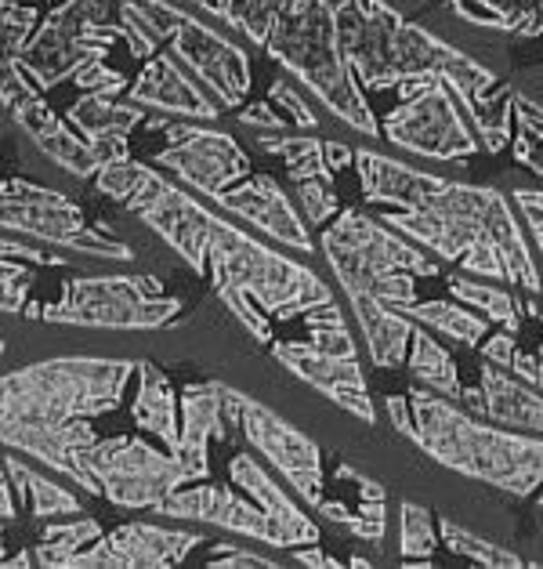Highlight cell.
I'll return each instance as SVG.
<instances>
[{
    "label": "cell",
    "mask_w": 543,
    "mask_h": 569,
    "mask_svg": "<svg viewBox=\"0 0 543 569\" xmlns=\"http://www.w3.org/2000/svg\"><path fill=\"white\" fill-rule=\"evenodd\" d=\"M384 221L439 261H453L479 280L522 287L540 295L543 276L529 251L525 232L504 192L490 186L450 182L416 211H384Z\"/></svg>",
    "instance_id": "cell-1"
},
{
    "label": "cell",
    "mask_w": 543,
    "mask_h": 569,
    "mask_svg": "<svg viewBox=\"0 0 543 569\" xmlns=\"http://www.w3.org/2000/svg\"><path fill=\"white\" fill-rule=\"evenodd\" d=\"M406 399L410 425L402 436L413 439L431 461L511 497L540 493L543 505V436L500 428L424 385L410 388Z\"/></svg>",
    "instance_id": "cell-2"
},
{
    "label": "cell",
    "mask_w": 543,
    "mask_h": 569,
    "mask_svg": "<svg viewBox=\"0 0 543 569\" xmlns=\"http://www.w3.org/2000/svg\"><path fill=\"white\" fill-rule=\"evenodd\" d=\"M319 251L326 254L344 295L378 298L392 309L416 301V280L439 276V261H431L384 218H370L359 207H348L330 221Z\"/></svg>",
    "instance_id": "cell-3"
},
{
    "label": "cell",
    "mask_w": 543,
    "mask_h": 569,
    "mask_svg": "<svg viewBox=\"0 0 543 569\" xmlns=\"http://www.w3.org/2000/svg\"><path fill=\"white\" fill-rule=\"evenodd\" d=\"M138 373L134 359L59 356L11 370L4 378V425H66L113 413L128 381Z\"/></svg>",
    "instance_id": "cell-4"
},
{
    "label": "cell",
    "mask_w": 543,
    "mask_h": 569,
    "mask_svg": "<svg viewBox=\"0 0 543 569\" xmlns=\"http://www.w3.org/2000/svg\"><path fill=\"white\" fill-rule=\"evenodd\" d=\"M264 51L275 62H283L294 77H301L348 128L370 138L381 134L378 117L359 91V77L341 51L333 0H290V8L275 19Z\"/></svg>",
    "instance_id": "cell-5"
},
{
    "label": "cell",
    "mask_w": 543,
    "mask_h": 569,
    "mask_svg": "<svg viewBox=\"0 0 543 569\" xmlns=\"http://www.w3.org/2000/svg\"><path fill=\"white\" fill-rule=\"evenodd\" d=\"M207 272H211L218 298L243 295L272 323H290L315 305L338 301L323 276L264 247L225 218H214L211 247H207Z\"/></svg>",
    "instance_id": "cell-6"
},
{
    "label": "cell",
    "mask_w": 543,
    "mask_h": 569,
    "mask_svg": "<svg viewBox=\"0 0 543 569\" xmlns=\"http://www.w3.org/2000/svg\"><path fill=\"white\" fill-rule=\"evenodd\" d=\"M181 309V298L163 295L157 276H77L62 287L59 301H33L22 316L91 330H160L174 323Z\"/></svg>",
    "instance_id": "cell-7"
},
{
    "label": "cell",
    "mask_w": 543,
    "mask_h": 569,
    "mask_svg": "<svg viewBox=\"0 0 543 569\" xmlns=\"http://www.w3.org/2000/svg\"><path fill=\"white\" fill-rule=\"evenodd\" d=\"M88 465L102 486V497L117 508L157 511L185 482H200L174 450H157L142 436H109L88 453Z\"/></svg>",
    "instance_id": "cell-8"
},
{
    "label": "cell",
    "mask_w": 543,
    "mask_h": 569,
    "mask_svg": "<svg viewBox=\"0 0 543 569\" xmlns=\"http://www.w3.org/2000/svg\"><path fill=\"white\" fill-rule=\"evenodd\" d=\"M461 99L450 91L442 77H428L413 94H406L392 113L384 117L381 134L399 149L431 160H467L482 149L479 134L464 120Z\"/></svg>",
    "instance_id": "cell-9"
},
{
    "label": "cell",
    "mask_w": 543,
    "mask_h": 569,
    "mask_svg": "<svg viewBox=\"0 0 543 569\" xmlns=\"http://www.w3.org/2000/svg\"><path fill=\"white\" fill-rule=\"evenodd\" d=\"M4 229L88 258H113V261L131 258L128 243L88 229L80 203H73L48 186L26 182V178H8L4 182Z\"/></svg>",
    "instance_id": "cell-10"
},
{
    "label": "cell",
    "mask_w": 543,
    "mask_h": 569,
    "mask_svg": "<svg viewBox=\"0 0 543 569\" xmlns=\"http://www.w3.org/2000/svg\"><path fill=\"white\" fill-rule=\"evenodd\" d=\"M145 128L167 134V149H160L152 163L174 171L181 182L203 192L207 200H218L221 192L250 178V157L225 131L197 128V123H171L163 117L145 120Z\"/></svg>",
    "instance_id": "cell-11"
},
{
    "label": "cell",
    "mask_w": 543,
    "mask_h": 569,
    "mask_svg": "<svg viewBox=\"0 0 543 569\" xmlns=\"http://www.w3.org/2000/svg\"><path fill=\"white\" fill-rule=\"evenodd\" d=\"M4 106H8L11 120L33 138V146L44 152L54 168H62L73 178L99 174V168H102L99 152L91 149V142L73 128V123L62 120L44 102V91L26 77V69L19 62H4Z\"/></svg>",
    "instance_id": "cell-12"
},
{
    "label": "cell",
    "mask_w": 543,
    "mask_h": 569,
    "mask_svg": "<svg viewBox=\"0 0 543 569\" xmlns=\"http://www.w3.org/2000/svg\"><path fill=\"white\" fill-rule=\"evenodd\" d=\"M243 439L280 471L283 482L304 505L315 508L326 497V468L319 442L250 396L243 402Z\"/></svg>",
    "instance_id": "cell-13"
},
{
    "label": "cell",
    "mask_w": 543,
    "mask_h": 569,
    "mask_svg": "<svg viewBox=\"0 0 543 569\" xmlns=\"http://www.w3.org/2000/svg\"><path fill=\"white\" fill-rule=\"evenodd\" d=\"M247 396L225 381H192L181 388V447L178 457L197 479H211V442L243 436Z\"/></svg>",
    "instance_id": "cell-14"
},
{
    "label": "cell",
    "mask_w": 543,
    "mask_h": 569,
    "mask_svg": "<svg viewBox=\"0 0 543 569\" xmlns=\"http://www.w3.org/2000/svg\"><path fill=\"white\" fill-rule=\"evenodd\" d=\"M157 516L181 519V522H211L229 533L258 540V545L280 548V537H275V526L269 522V516L232 482L229 486L211 479L185 482L181 490H174L167 501L157 505Z\"/></svg>",
    "instance_id": "cell-15"
},
{
    "label": "cell",
    "mask_w": 543,
    "mask_h": 569,
    "mask_svg": "<svg viewBox=\"0 0 543 569\" xmlns=\"http://www.w3.org/2000/svg\"><path fill=\"white\" fill-rule=\"evenodd\" d=\"M200 533L171 530L157 522H123L102 533L91 548L77 555L73 569H167L185 562V555L200 545Z\"/></svg>",
    "instance_id": "cell-16"
},
{
    "label": "cell",
    "mask_w": 543,
    "mask_h": 569,
    "mask_svg": "<svg viewBox=\"0 0 543 569\" xmlns=\"http://www.w3.org/2000/svg\"><path fill=\"white\" fill-rule=\"evenodd\" d=\"M94 442H99V432L91 428V418L66 421V425H26V421L4 425L8 450L48 465L51 471H59V476H66L73 486H80L83 493L102 497V486L88 465V453Z\"/></svg>",
    "instance_id": "cell-17"
},
{
    "label": "cell",
    "mask_w": 543,
    "mask_h": 569,
    "mask_svg": "<svg viewBox=\"0 0 543 569\" xmlns=\"http://www.w3.org/2000/svg\"><path fill=\"white\" fill-rule=\"evenodd\" d=\"M171 51L218 94L221 106H229V109L243 106L250 84H254V73H250L247 51L235 48L229 37H221L207 22H197L189 16L185 26L174 33Z\"/></svg>",
    "instance_id": "cell-18"
},
{
    "label": "cell",
    "mask_w": 543,
    "mask_h": 569,
    "mask_svg": "<svg viewBox=\"0 0 543 569\" xmlns=\"http://www.w3.org/2000/svg\"><path fill=\"white\" fill-rule=\"evenodd\" d=\"M275 363H283L294 378H301L304 385H312L315 392H323L330 402H338L341 410L355 413L359 421L373 425V399L366 378H362L359 356H330L312 349L309 341H272L269 345Z\"/></svg>",
    "instance_id": "cell-19"
},
{
    "label": "cell",
    "mask_w": 543,
    "mask_h": 569,
    "mask_svg": "<svg viewBox=\"0 0 543 569\" xmlns=\"http://www.w3.org/2000/svg\"><path fill=\"white\" fill-rule=\"evenodd\" d=\"M214 203L225 207L229 214L250 221L254 229L269 232L272 240L294 247L298 254H312L315 251V240H312L309 226H304V218L298 214V207L290 203L283 186L275 182V174H264V171L250 174V178H243L240 186L221 192Z\"/></svg>",
    "instance_id": "cell-20"
},
{
    "label": "cell",
    "mask_w": 543,
    "mask_h": 569,
    "mask_svg": "<svg viewBox=\"0 0 543 569\" xmlns=\"http://www.w3.org/2000/svg\"><path fill=\"white\" fill-rule=\"evenodd\" d=\"M461 402L471 413H479V418L493 421L500 428L543 436V392H536V388L525 385L522 378H514L511 370L482 363L479 385L464 388Z\"/></svg>",
    "instance_id": "cell-21"
},
{
    "label": "cell",
    "mask_w": 543,
    "mask_h": 569,
    "mask_svg": "<svg viewBox=\"0 0 543 569\" xmlns=\"http://www.w3.org/2000/svg\"><path fill=\"white\" fill-rule=\"evenodd\" d=\"M128 102L142 109H160L174 117H197V120H218L221 102H214L207 88H200V77H189L181 69L178 54H152L142 73L128 88Z\"/></svg>",
    "instance_id": "cell-22"
},
{
    "label": "cell",
    "mask_w": 543,
    "mask_h": 569,
    "mask_svg": "<svg viewBox=\"0 0 543 569\" xmlns=\"http://www.w3.org/2000/svg\"><path fill=\"white\" fill-rule=\"evenodd\" d=\"M229 482L240 486L250 501L269 516V522L275 526V537H280V551L319 545V526L312 522V516H304V511L294 505V497H290L283 486L269 476V468H264L254 453H235L232 457Z\"/></svg>",
    "instance_id": "cell-23"
},
{
    "label": "cell",
    "mask_w": 543,
    "mask_h": 569,
    "mask_svg": "<svg viewBox=\"0 0 543 569\" xmlns=\"http://www.w3.org/2000/svg\"><path fill=\"white\" fill-rule=\"evenodd\" d=\"M355 171L366 203L399 207V211H416V207H424L431 197H439L450 186V178L416 171L410 163L381 157L373 149H355Z\"/></svg>",
    "instance_id": "cell-24"
},
{
    "label": "cell",
    "mask_w": 543,
    "mask_h": 569,
    "mask_svg": "<svg viewBox=\"0 0 543 569\" xmlns=\"http://www.w3.org/2000/svg\"><path fill=\"white\" fill-rule=\"evenodd\" d=\"M131 418L138 432L160 439L167 450L181 447V392H174L171 378L152 363L138 359V392L131 399Z\"/></svg>",
    "instance_id": "cell-25"
},
{
    "label": "cell",
    "mask_w": 543,
    "mask_h": 569,
    "mask_svg": "<svg viewBox=\"0 0 543 569\" xmlns=\"http://www.w3.org/2000/svg\"><path fill=\"white\" fill-rule=\"evenodd\" d=\"M348 301H352L359 330H362V338H366L370 363L378 370L406 367L410 341H413V330H416L413 319L406 312L392 309V305H384L378 298H366V295H348Z\"/></svg>",
    "instance_id": "cell-26"
},
{
    "label": "cell",
    "mask_w": 543,
    "mask_h": 569,
    "mask_svg": "<svg viewBox=\"0 0 543 569\" xmlns=\"http://www.w3.org/2000/svg\"><path fill=\"white\" fill-rule=\"evenodd\" d=\"M338 476H344L348 482L355 486V505H348L344 497L338 493V501H323L315 505V511L330 522L344 526L348 533H355L362 540H370L373 548L384 545V530H388V497H384V486L378 479L362 476L359 468L352 465H338Z\"/></svg>",
    "instance_id": "cell-27"
},
{
    "label": "cell",
    "mask_w": 543,
    "mask_h": 569,
    "mask_svg": "<svg viewBox=\"0 0 543 569\" xmlns=\"http://www.w3.org/2000/svg\"><path fill=\"white\" fill-rule=\"evenodd\" d=\"M4 471L19 486V501L26 508V516L37 522L48 519H62V516H83V501L69 490V486L54 482L44 471H37L33 465H26L16 457V450H8L4 457Z\"/></svg>",
    "instance_id": "cell-28"
},
{
    "label": "cell",
    "mask_w": 543,
    "mask_h": 569,
    "mask_svg": "<svg viewBox=\"0 0 543 569\" xmlns=\"http://www.w3.org/2000/svg\"><path fill=\"white\" fill-rule=\"evenodd\" d=\"M66 120L88 138V142H105V138H128L145 123V109L134 102H117L113 94L88 91L69 106Z\"/></svg>",
    "instance_id": "cell-29"
},
{
    "label": "cell",
    "mask_w": 543,
    "mask_h": 569,
    "mask_svg": "<svg viewBox=\"0 0 543 569\" xmlns=\"http://www.w3.org/2000/svg\"><path fill=\"white\" fill-rule=\"evenodd\" d=\"M406 373L416 381L439 392L445 399H456L461 402L464 396V385H461V367L456 359L450 356V349L435 338V330H428L416 323L413 330V341H410V356H406Z\"/></svg>",
    "instance_id": "cell-30"
},
{
    "label": "cell",
    "mask_w": 543,
    "mask_h": 569,
    "mask_svg": "<svg viewBox=\"0 0 543 569\" xmlns=\"http://www.w3.org/2000/svg\"><path fill=\"white\" fill-rule=\"evenodd\" d=\"M453 16L485 30L543 37V0H453Z\"/></svg>",
    "instance_id": "cell-31"
},
{
    "label": "cell",
    "mask_w": 543,
    "mask_h": 569,
    "mask_svg": "<svg viewBox=\"0 0 543 569\" xmlns=\"http://www.w3.org/2000/svg\"><path fill=\"white\" fill-rule=\"evenodd\" d=\"M399 312H406L413 323L435 330V335H442V338H450L456 345H467V349H479V345L485 341V335H490V319H485L479 309H471V305L413 301Z\"/></svg>",
    "instance_id": "cell-32"
},
{
    "label": "cell",
    "mask_w": 543,
    "mask_h": 569,
    "mask_svg": "<svg viewBox=\"0 0 543 569\" xmlns=\"http://www.w3.org/2000/svg\"><path fill=\"white\" fill-rule=\"evenodd\" d=\"M105 530L99 519L77 516V522H44L40 526V540L33 545V562L44 569H73L77 555L91 548Z\"/></svg>",
    "instance_id": "cell-33"
},
{
    "label": "cell",
    "mask_w": 543,
    "mask_h": 569,
    "mask_svg": "<svg viewBox=\"0 0 543 569\" xmlns=\"http://www.w3.org/2000/svg\"><path fill=\"white\" fill-rule=\"evenodd\" d=\"M445 287H450V295L456 301L471 305V309H479L490 323H500L511 335H519L522 330V319H525V305L511 295V290H500L493 283H479L471 280L467 272H450L445 276Z\"/></svg>",
    "instance_id": "cell-34"
},
{
    "label": "cell",
    "mask_w": 543,
    "mask_h": 569,
    "mask_svg": "<svg viewBox=\"0 0 543 569\" xmlns=\"http://www.w3.org/2000/svg\"><path fill=\"white\" fill-rule=\"evenodd\" d=\"M439 537L453 555H461V559L475 562V566H490V569H519V566H525L522 555H514L511 548L496 545V540H485L479 533L464 530V526L453 522V519H439Z\"/></svg>",
    "instance_id": "cell-35"
},
{
    "label": "cell",
    "mask_w": 543,
    "mask_h": 569,
    "mask_svg": "<svg viewBox=\"0 0 543 569\" xmlns=\"http://www.w3.org/2000/svg\"><path fill=\"white\" fill-rule=\"evenodd\" d=\"M439 522L431 516V508L402 501L399 505V555L402 562H431V555L439 551Z\"/></svg>",
    "instance_id": "cell-36"
},
{
    "label": "cell",
    "mask_w": 543,
    "mask_h": 569,
    "mask_svg": "<svg viewBox=\"0 0 543 569\" xmlns=\"http://www.w3.org/2000/svg\"><path fill=\"white\" fill-rule=\"evenodd\" d=\"M304 327H309V341L312 349L319 352H330V356H359V341L348 327V319L341 316V305L338 301H326V305H315L301 316Z\"/></svg>",
    "instance_id": "cell-37"
},
{
    "label": "cell",
    "mask_w": 543,
    "mask_h": 569,
    "mask_svg": "<svg viewBox=\"0 0 543 569\" xmlns=\"http://www.w3.org/2000/svg\"><path fill=\"white\" fill-rule=\"evenodd\" d=\"M514 160L543 178V106L514 91Z\"/></svg>",
    "instance_id": "cell-38"
},
{
    "label": "cell",
    "mask_w": 543,
    "mask_h": 569,
    "mask_svg": "<svg viewBox=\"0 0 543 569\" xmlns=\"http://www.w3.org/2000/svg\"><path fill=\"white\" fill-rule=\"evenodd\" d=\"M272 106H280V113L294 123L298 131H315L319 128V117L315 109L304 102V94L290 84V80H272V91H269Z\"/></svg>",
    "instance_id": "cell-39"
},
{
    "label": "cell",
    "mask_w": 543,
    "mask_h": 569,
    "mask_svg": "<svg viewBox=\"0 0 543 569\" xmlns=\"http://www.w3.org/2000/svg\"><path fill=\"white\" fill-rule=\"evenodd\" d=\"M30 287H33V269L19 266L16 258H4V312L16 316L26 312V298H30Z\"/></svg>",
    "instance_id": "cell-40"
},
{
    "label": "cell",
    "mask_w": 543,
    "mask_h": 569,
    "mask_svg": "<svg viewBox=\"0 0 543 569\" xmlns=\"http://www.w3.org/2000/svg\"><path fill=\"white\" fill-rule=\"evenodd\" d=\"M225 555H214V559H207L211 569H275L280 562L275 559H264L258 551H247V548H235V545H218Z\"/></svg>",
    "instance_id": "cell-41"
},
{
    "label": "cell",
    "mask_w": 543,
    "mask_h": 569,
    "mask_svg": "<svg viewBox=\"0 0 543 569\" xmlns=\"http://www.w3.org/2000/svg\"><path fill=\"white\" fill-rule=\"evenodd\" d=\"M240 120L247 123V128H258L261 134H280L290 128V120L283 113H275V106L272 102H254V106H247Z\"/></svg>",
    "instance_id": "cell-42"
},
{
    "label": "cell",
    "mask_w": 543,
    "mask_h": 569,
    "mask_svg": "<svg viewBox=\"0 0 543 569\" xmlns=\"http://www.w3.org/2000/svg\"><path fill=\"white\" fill-rule=\"evenodd\" d=\"M514 349H519V341H514L511 330H493V335H485L482 341V356H485V363H493L500 370H511V359H514Z\"/></svg>",
    "instance_id": "cell-43"
},
{
    "label": "cell",
    "mask_w": 543,
    "mask_h": 569,
    "mask_svg": "<svg viewBox=\"0 0 543 569\" xmlns=\"http://www.w3.org/2000/svg\"><path fill=\"white\" fill-rule=\"evenodd\" d=\"M511 373H514V378H522L525 385H533L536 392H543V356H533V352H525V349H514Z\"/></svg>",
    "instance_id": "cell-44"
},
{
    "label": "cell",
    "mask_w": 543,
    "mask_h": 569,
    "mask_svg": "<svg viewBox=\"0 0 543 569\" xmlns=\"http://www.w3.org/2000/svg\"><path fill=\"white\" fill-rule=\"evenodd\" d=\"M0 519L4 522H16L19 516H22V508H19V486H16V479L8 476L4 471V482H0Z\"/></svg>",
    "instance_id": "cell-45"
},
{
    "label": "cell",
    "mask_w": 543,
    "mask_h": 569,
    "mask_svg": "<svg viewBox=\"0 0 543 569\" xmlns=\"http://www.w3.org/2000/svg\"><path fill=\"white\" fill-rule=\"evenodd\" d=\"M294 562L301 566H319V569H338L341 559H333V555H323L319 545H304V548H294Z\"/></svg>",
    "instance_id": "cell-46"
},
{
    "label": "cell",
    "mask_w": 543,
    "mask_h": 569,
    "mask_svg": "<svg viewBox=\"0 0 543 569\" xmlns=\"http://www.w3.org/2000/svg\"><path fill=\"white\" fill-rule=\"evenodd\" d=\"M323 152H326V163H330L333 174L344 171L348 163H355V149L344 146V142H323Z\"/></svg>",
    "instance_id": "cell-47"
},
{
    "label": "cell",
    "mask_w": 543,
    "mask_h": 569,
    "mask_svg": "<svg viewBox=\"0 0 543 569\" xmlns=\"http://www.w3.org/2000/svg\"><path fill=\"white\" fill-rule=\"evenodd\" d=\"M514 200H519V207H533V211L543 214V192H536V189H519V192H514Z\"/></svg>",
    "instance_id": "cell-48"
},
{
    "label": "cell",
    "mask_w": 543,
    "mask_h": 569,
    "mask_svg": "<svg viewBox=\"0 0 543 569\" xmlns=\"http://www.w3.org/2000/svg\"><path fill=\"white\" fill-rule=\"evenodd\" d=\"M522 211H525V221H529V229H533L536 247H540V254H543V214L533 211V207H522Z\"/></svg>",
    "instance_id": "cell-49"
},
{
    "label": "cell",
    "mask_w": 543,
    "mask_h": 569,
    "mask_svg": "<svg viewBox=\"0 0 543 569\" xmlns=\"http://www.w3.org/2000/svg\"><path fill=\"white\" fill-rule=\"evenodd\" d=\"M19 566H37L33 555H8L4 559V569H19Z\"/></svg>",
    "instance_id": "cell-50"
},
{
    "label": "cell",
    "mask_w": 543,
    "mask_h": 569,
    "mask_svg": "<svg viewBox=\"0 0 543 569\" xmlns=\"http://www.w3.org/2000/svg\"><path fill=\"white\" fill-rule=\"evenodd\" d=\"M540 356H543V341H540Z\"/></svg>",
    "instance_id": "cell-51"
}]
</instances>
